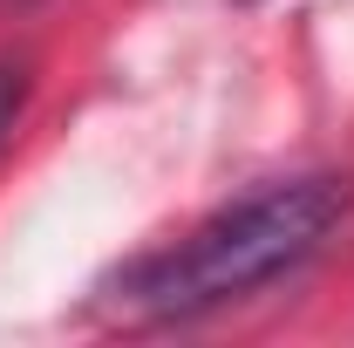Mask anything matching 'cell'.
I'll use <instances>...</instances> for the list:
<instances>
[{
  "label": "cell",
  "instance_id": "7a4b0ae2",
  "mask_svg": "<svg viewBox=\"0 0 354 348\" xmlns=\"http://www.w3.org/2000/svg\"><path fill=\"white\" fill-rule=\"evenodd\" d=\"M28 89H35V62H28V55H0V143L14 137V123H21Z\"/></svg>",
  "mask_w": 354,
  "mask_h": 348
},
{
  "label": "cell",
  "instance_id": "6da1fadb",
  "mask_svg": "<svg viewBox=\"0 0 354 348\" xmlns=\"http://www.w3.org/2000/svg\"><path fill=\"white\" fill-rule=\"evenodd\" d=\"M348 205H354V184L334 171L272 177L259 191L218 205L212 218H198L177 246L123 266L109 287V307L123 321H191V314H212L225 301H245L252 287L320 253V239L348 218Z\"/></svg>",
  "mask_w": 354,
  "mask_h": 348
}]
</instances>
